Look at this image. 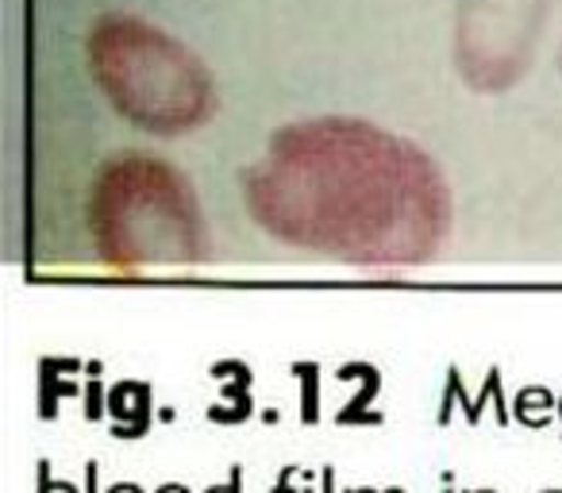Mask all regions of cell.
I'll list each match as a JSON object with an SVG mask.
<instances>
[{
	"instance_id": "26",
	"label": "cell",
	"mask_w": 562,
	"mask_h": 493,
	"mask_svg": "<svg viewBox=\"0 0 562 493\" xmlns=\"http://www.w3.org/2000/svg\"><path fill=\"white\" fill-rule=\"evenodd\" d=\"M559 63H562V58H559Z\"/></svg>"
},
{
	"instance_id": "16",
	"label": "cell",
	"mask_w": 562,
	"mask_h": 493,
	"mask_svg": "<svg viewBox=\"0 0 562 493\" xmlns=\"http://www.w3.org/2000/svg\"><path fill=\"white\" fill-rule=\"evenodd\" d=\"M86 493H101V467H97V459L86 462Z\"/></svg>"
},
{
	"instance_id": "5",
	"label": "cell",
	"mask_w": 562,
	"mask_h": 493,
	"mask_svg": "<svg viewBox=\"0 0 562 493\" xmlns=\"http://www.w3.org/2000/svg\"><path fill=\"white\" fill-rule=\"evenodd\" d=\"M109 416L112 436L116 439H139L150 432V421H155V390L150 382H135V378H124V382L109 385Z\"/></svg>"
},
{
	"instance_id": "18",
	"label": "cell",
	"mask_w": 562,
	"mask_h": 493,
	"mask_svg": "<svg viewBox=\"0 0 562 493\" xmlns=\"http://www.w3.org/2000/svg\"><path fill=\"white\" fill-rule=\"evenodd\" d=\"M109 493H147V490H143L139 482H116V485H112Z\"/></svg>"
},
{
	"instance_id": "14",
	"label": "cell",
	"mask_w": 562,
	"mask_h": 493,
	"mask_svg": "<svg viewBox=\"0 0 562 493\" xmlns=\"http://www.w3.org/2000/svg\"><path fill=\"white\" fill-rule=\"evenodd\" d=\"M204 493H243V467H239V462L232 467V474H227L224 485H209Z\"/></svg>"
},
{
	"instance_id": "11",
	"label": "cell",
	"mask_w": 562,
	"mask_h": 493,
	"mask_svg": "<svg viewBox=\"0 0 562 493\" xmlns=\"http://www.w3.org/2000/svg\"><path fill=\"white\" fill-rule=\"evenodd\" d=\"M250 413H255V397H239V401H227V405H209V421L212 424H243L250 421Z\"/></svg>"
},
{
	"instance_id": "4",
	"label": "cell",
	"mask_w": 562,
	"mask_h": 493,
	"mask_svg": "<svg viewBox=\"0 0 562 493\" xmlns=\"http://www.w3.org/2000/svg\"><path fill=\"white\" fill-rule=\"evenodd\" d=\"M551 0H459L454 70L474 93H508L531 70Z\"/></svg>"
},
{
	"instance_id": "17",
	"label": "cell",
	"mask_w": 562,
	"mask_h": 493,
	"mask_svg": "<svg viewBox=\"0 0 562 493\" xmlns=\"http://www.w3.org/2000/svg\"><path fill=\"white\" fill-rule=\"evenodd\" d=\"M321 493H336V467L321 470Z\"/></svg>"
},
{
	"instance_id": "7",
	"label": "cell",
	"mask_w": 562,
	"mask_h": 493,
	"mask_svg": "<svg viewBox=\"0 0 562 493\" xmlns=\"http://www.w3.org/2000/svg\"><path fill=\"white\" fill-rule=\"evenodd\" d=\"M74 370H86V362H81V359H43L40 362V382H43L40 416H43V421H55L58 397H78V393H81L78 382L63 378V374H74Z\"/></svg>"
},
{
	"instance_id": "24",
	"label": "cell",
	"mask_w": 562,
	"mask_h": 493,
	"mask_svg": "<svg viewBox=\"0 0 562 493\" xmlns=\"http://www.w3.org/2000/svg\"><path fill=\"white\" fill-rule=\"evenodd\" d=\"M559 421H562V397H559Z\"/></svg>"
},
{
	"instance_id": "1",
	"label": "cell",
	"mask_w": 562,
	"mask_h": 493,
	"mask_svg": "<svg viewBox=\"0 0 562 493\" xmlns=\"http://www.w3.org/2000/svg\"><path fill=\"white\" fill-rule=\"evenodd\" d=\"M239 181L270 239L351 267H424L451 232V189L431 155L370 120L285 124Z\"/></svg>"
},
{
	"instance_id": "19",
	"label": "cell",
	"mask_w": 562,
	"mask_h": 493,
	"mask_svg": "<svg viewBox=\"0 0 562 493\" xmlns=\"http://www.w3.org/2000/svg\"><path fill=\"white\" fill-rule=\"evenodd\" d=\"M155 493H193V490H189L186 482H166V485H158Z\"/></svg>"
},
{
	"instance_id": "13",
	"label": "cell",
	"mask_w": 562,
	"mask_h": 493,
	"mask_svg": "<svg viewBox=\"0 0 562 493\" xmlns=\"http://www.w3.org/2000/svg\"><path fill=\"white\" fill-rule=\"evenodd\" d=\"M40 493H81L74 482H55V474H50V462L40 459Z\"/></svg>"
},
{
	"instance_id": "2",
	"label": "cell",
	"mask_w": 562,
	"mask_h": 493,
	"mask_svg": "<svg viewBox=\"0 0 562 493\" xmlns=\"http://www.w3.org/2000/svg\"><path fill=\"white\" fill-rule=\"evenodd\" d=\"M89 235L112 270L201 267L209 259L204 212L193 181L147 150L101 163L89 189Z\"/></svg>"
},
{
	"instance_id": "20",
	"label": "cell",
	"mask_w": 562,
	"mask_h": 493,
	"mask_svg": "<svg viewBox=\"0 0 562 493\" xmlns=\"http://www.w3.org/2000/svg\"><path fill=\"white\" fill-rule=\"evenodd\" d=\"M262 421H266V424H278V421H281V413H278V408H266Z\"/></svg>"
},
{
	"instance_id": "25",
	"label": "cell",
	"mask_w": 562,
	"mask_h": 493,
	"mask_svg": "<svg viewBox=\"0 0 562 493\" xmlns=\"http://www.w3.org/2000/svg\"><path fill=\"white\" fill-rule=\"evenodd\" d=\"M447 493H454V490H447Z\"/></svg>"
},
{
	"instance_id": "21",
	"label": "cell",
	"mask_w": 562,
	"mask_h": 493,
	"mask_svg": "<svg viewBox=\"0 0 562 493\" xmlns=\"http://www.w3.org/2000/svg\"><path fill=\"white\" fill-rule=\"evenodd\" d=\"M347 493H378V490H362V485H351Z\"/></svg>"
},
{
	"instance_id": "22",
	"label": "cell",
	"mask_w": 562,
	"mask_h": 493,
	"mask_svg": "<svg viewBox=\"0 0 562 493\" xmlns=\"http://www.w3.org/2000/svg\"><path fill=\"white\" fill-rule=\"evenodd\" d=\"M467 493H497V490H467Z\"/></svg>"
},
{
	"instance_id": "23",
	"label": "cell",
	"mask_w": 562,
	"mask_h": 493,
	"mask_svg": "<svg viewBox=\"0 0 562 493\" xmlns=\"http://www.w3.org/2000/svg\"><path fill=\"white\" fill-rule=\"evenodd\" d=\"M539 493H562V490H539Z\"/></svg>"
},
{
	"instance_id": "10",
	"label": "cell",
	"mask_w": 562,
	"mask_h": 493,
	"mask_svg": "<svg viewBox=\"0 0 562 493\" xmlns=\"http://www.w3.org/2000/svg\"><path fill=\"white\" fill-rule=\"evenodd\" d=\"M301 382V424H321V362H293Z\"/></svg>"
},
{
	"instance_id": "15",
	"label": "cell",
	"mask_w": 562,
	"mask_h": 493,
	"mask_svg": "<svg viewBox=\"0 0 562 493\" xmlns=\"http://www.w3.org/2000/svg\"><path fill=\"white\" fill-rule=\"evenodd\" d=\"M301 478V467H285L278 474V485H273V493H293V482Z\"/></svg>"
},
{
	"instance_id": "6",
	"label": "cell",
	"mask_w": 562,
	"mask_h": 493,
	"mask_svg": "<svg viewBox=\"0 0 562 493\" xmlns=\"http://www.w3.org/2000/svg\"><path fill=\"white\" fill-rule=\"evenodd\" d=\"M336 378L339 382H362V390L347 401V408H339L336 424H385L382 413H370V405H374L378 393H382V370H378L374 362H344V367L336 370Z\"/></svg>"
},
{
	"instance_id": "3",
	"label": "cell",
	"mask_w": 562,
	"mask_h": 493,
	"mask_svg": "<svg viewBox=\"0 0 562 493\" xmlns=\"http://www.w3.org/2000/svg\"><path fill=\"white\" fill-rule=\"evenodd\" d=\"M89 74L104 101L150 135H189L220 109L209 66L170 32L127 12H104L86 40Z\"/></svg>"
},
{
	"instance_id": "8",
	"label": "cell",
	"mask_w": 562,
	"mask_h": 493,
	"mask_svg": "<svg viewBox=\"0 0 562 493\" xmlns=\"http://www.w3.org/2000/svg\"><path fill=\"white\" fill-rule=\"evenodd\" d=\"M554 413H559V397L547 385H524L513 401V421H520L524 428H547Z\"/></svg>"
},
{
	"instance_id": "9",
	"label": "cell",
	"mask_w": 562,
	"mask_h": 493,
	"mask_svg": "<svg viewBox=\"0 0 562 493\" xmlns=\"http://www.w3.org/2000/svg\"><path fill=\"white\" fill-rule=\"evenodd\" d=\"M454 408H462V421L474 428V424H482V416H477V405L467 397V385H462V370L454 367H447V390H443V405H439V413H436V424L439 428H447L451 424V416H454Z\"/></svg>"
},
{
	"instance_id": "12",
	"label": "cell",
	"mask_w": 562,
	"mask_h": 493,
	"mask_svg": "<svg viewBox=\"0 0 562 493\" xmlns=\"http://www.w3.org/2000/svg\"><path fill=\"white\" fill-rule=\"evenodd\" d=\"M104 416H109V385L97 374V378H89V385H86V421L97 424V421H104Z\"/></svg>"
}]
</instances>
